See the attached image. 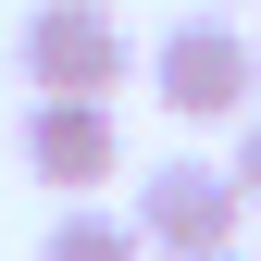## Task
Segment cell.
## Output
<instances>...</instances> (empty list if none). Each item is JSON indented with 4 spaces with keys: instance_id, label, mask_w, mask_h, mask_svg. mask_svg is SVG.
<instances>
[{
    "instance_id": "6da1fadb",
    "label": "cell",
    "mask_w": 261,
    "mask_h": 261,
    "mask_svg": "<svg viewBox=\"0 0 261 261\" xmlns=\"http://www.w3.org/2000/svg\"><path fill=\"white\" fill-rule=\"evenodd\" d=\"M149 100L174 112V124H249V112H261V50H249V25H237V13L162 25V38H149Z\"/></svg>"
},
{
    "instance_id": "7a4b0ae2",
    "label": "cell",
    "mask_w": 261,
    "mask_h": 261,
    "mask_svg": "<svg viewBox=\"0 0 261 261\" xmlns=\"http://www.w3.org/2000/svg\"><path fill=\"white\" fill-rule=\"evenodd\" d=\"M13 62H25L38 100H112V87L149 75V50L124 38V13H87V0H38L13 25Z\"/></svg>"
},
{
    "instance_id": "3957f363",
    "label": "cell",
    "mask_w": 261,
    "mask_h": 261,
    "mask_svg": "<svg viewBox=\"0 0 261 261\" xmlns=\"http://www.w3.org/2000/svg\"><path fill=\"white\" fill-rule=\"evenodd\" d=\"M137 224H149V249H162V261L237 249V224H249V187H237V162H199V149H174V162H149V174H137Z\"/></svg>"
},
{
    "instance_id": "277c9868",
    "label": "cell",
    "mask_w": 261,
    "mask_h": 261,
    "mask_svg": "<svg viewBox=\"0 0 261 261\" xmlns=\"http://www.w3.org/2000/svg\"><path fill=\"white\" fill-rule=\"evenodd\" d=\"M25 174L62 187V199H100V187L124 174V124H112V100H38V112H25Z\"/></svg>"
},
{
    "instance_id": "5b68a950",
    "label": "cell",
    "mask_w": 261,
    "mask_h": 261,
    "mask_svg": "<svg viewBox=\"0 0 261 261\" xmlns=\"http://www.w3.org/2000/svg\"><path fill=\"white\" fill-rule=\"evenodd\" d=\"M38 261H162V249H149L137 212H112V199H62V224L38 237Z\"/></svg>"
},
{
    "instance_id": "8992f818",
    "label": "cell",
    "mask_w": 261,
    "mask_h": 261,
    "mask_svg": "<svg viewBox=\"0 0 261 261\" xmlns=\"http://www.w3.org/2000/svg\"><path fill=\"white\" fill-rule=\"evenodd\" d=\"M224 162H237V187H249V212H261V112L237 124V149H224Z\"/></svg>"
},
{
    "instance_id": "52a82bcc",
    "label": "cell",
    "mask_w": 261,
    "mask_h": 261,
    "mask_svg": "<svg viewBox=\"0 0 261 261\" xmlns=\"http://www.w3.org/2000/svg\"><path fill=\"white\" fill-rule=\"evenodd\" d=\"M199 261H249V249H199Z\"/></svg>"
},
{
    "instance_id": "ba28073f",
    "label": "cell",
    "mask_w": 261,
    "mask_h": 261,
    "mask_svg": "<svg viewBox=\"0 0 261 261\" xmlns=\"http://www.w3.org/2000/svg\"><path fill=\"white\" fill-rule=\"evenodd\" d=\"M87 13H112V0H87Z\"/></svg>"
}]
</instances>
